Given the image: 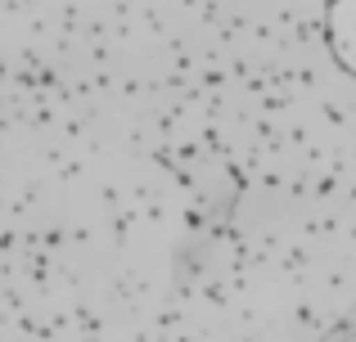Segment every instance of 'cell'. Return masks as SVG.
Returning a JSON list of instances; mask_svg holds the SVG:
<instances>
[{
    "mask_svg": "<svg viewBox=\"0 0 356 342\" xmlns=\"http://www.w3.org/2000/svg\"><path fill=\"white\" fill-rule=\"evenodd\" d=\"M330 342H356V311H352V316H343V325L330 334Z\"/></svg>",
    "mask_w": 356,
    "mask_h": 342,
    "instance_id": "obj_1",
    "label": "cell"
}]
</instances>
